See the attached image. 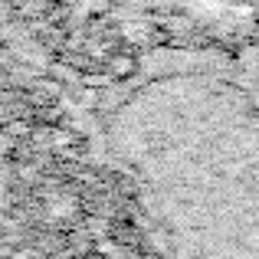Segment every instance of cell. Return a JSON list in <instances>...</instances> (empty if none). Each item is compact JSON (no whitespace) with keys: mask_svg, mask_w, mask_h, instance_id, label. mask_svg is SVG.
<instances>
[{"mask_svg":"<svg viewBox=\"0 0 259 259\" xmlns=\"http://www.w3.org/2000/svg\"><path fill=\"white\" fill-rule=\"evenodd\" d=\"M66 259H99V256H66Z\"/></svg>","mask_w":259,"mask_h":259,"instance_id":"obj_2","label":"cell"},{"mask_svg":"<svg viewBox=\"0 0 259 259\" xmlns=\"http://www.w3.org/2000/svg\"><path fill=\"white\" fill-rule=\"evenodd\" d=\"M158 259H259V46H161L92 108Z\"/></svg>","mask_w":259,"mask_h":259,"instance_id":"obj_1","label":"cell"}]
</instances>
